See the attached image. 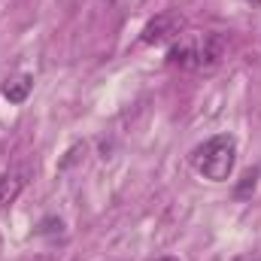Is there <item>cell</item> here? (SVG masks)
<instances>
[{"label":"cell","mask_w":261,"mask_h":261,"mask_svg":"<svg viewBox=\"0 0 261 261\" xmlns=\"http://www.w3.org/2000/svg\"><path fill=\"white\" fill-rule=\"evenodd\" d=\"M225 37L222 34H195V37H186L179 43L170 46L167 52V61L173 67H182V70H195V73H210L222 64L225 58Z\"/></svg>","instance_id":"6da1fadb"},{"label":"cell","mask_w":261,"mask_h":261,"mask_svg":"<svg viewBox=\"0 0 261 261\" xmlns=\"http://www.w3.org/2000/svg\"><path fill=\"white\" fill-rule=\"evenodd\" d=\"M234 161H237V143L231 134L210 137L192 152V167L210 182H225L234 170Z\"/></svg>","instance_id":"7a4b0ae2"},{"label":"cell","mask_w":261,"mask_h":261,"mask_svg":"<svg viewBox=\"0 0 261 261\" xmlns=\"http://www.w3.org/2000/svg\"><path fill=\"white\" fill-rule=\"evenodd\" d=\"M182 28H186L182 15H176V12H164V15L152 18V21L143 28V43H149V46H158V43L176 40V37H182Z\"/></svg>","instance_id":"3957f363"},{"label":"cell","mask_w":261,"mask_h":261,"mask_svg":"<svg viewBox=\"0 0 261 261\" xmlns=\"http://www.w3.org/2000/svg\"><path fill=\"white\" fill-rule=\"evenodd\" d=\"M24 186H28V176L21 170H12V173H3L0 176V213L9 210L18 200V195L24 192Z\"/></svg>","instance_id":"277c9868"},{"label":"cell","mask_w":261,"mask_h":261,"mask_svg":"<svg viewBox=\"0 0 261 261\" xmlns=\"http://www.w3.org/2000/svg\"><path fill=\"white\" fill-rule=\"evenodd\" d=\"M31 88H34V79L31 76H15V79H6L0 91H3V97L9 103H24L28 94H31Z\"/></svg>","instance_id":"5b68a950"},{"label":"cell","mask_w":261,"mask_h":261,"mask_svg":"<svg viewBox=\"0 0 261 261\" xmlns=\"http://www.w3.org/2000/svg\"><path fill=\"white\" fill-rule=\"evenodd\" d=\"M255 179H258V170H246L243 173V182L237 186V197H246L249 192H255Z\"/></svg>","instance_id":"8992f818"},{"label":"cell","mask_w":261,"mask_h":261,"mask_svg":"<svg viewBox=\"0 0 261 261\" xmlns=\"http://www.w3.org/2000/svg\"><path fill=\"white\" fill-rule=\"evenodd\" d=\"M40 234L43 237H52V234H64V222L61 219H43V225H40Z\"/></svg>","instance_id":"52a82bcc"},{"label":"cell","mask_w":261,"mask_h":261,"mask_svg":"<svg viewBox=\"0 0 261 261\" xmlns=\"http://www.w3.org/2000/svg\"><path fill=\"white\" fill-rule=\"evenodd\" d=\"M79 155H85V143H76V146H73V149H70V152H67V158H64V161H61V164H58V167H61V170H64L67 164H73V161H76V158H79Z\"/></svg>","instance_id":"ba28073f"},{"label":"cell","mask_w":261,"mask_h":261,"mask_svg":"<svg viewBox=\"0 0 261 261\" xmlns=\"http://www.w3.org/2000/svg\"><path fill=\"white\" fill-rule=\"evenodd\" d=\"M155 261H179V258H167V255H164V258H155Z\"/></svg>","instance_id":"9c48e42d"},{"label":"cell","mask_w":261,"mask_h":261,"mask_svg":"<svg viewBox=\"0 0 261 261\" xmlns=\"http://www.w3.org/2000/svg\"><path fill=\"white\" fill-rule=\"evenodd\" d=\"M252 3H261V0H252Z\"/></svg>","instance_id":"30bf717a"}]
</instances>
